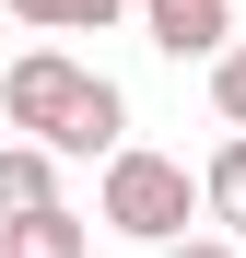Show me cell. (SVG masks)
I'll use <instances>...</instances> for the list:
<instances>
[{"label": "cell", "instance_id": "obj_1", "mask_svg": "<svg viewBox=\"0 0 246 258\" xmlns=\"http://www.w3.org/2000/svg\"><path fill=\"white\" fill-rule=\"evenodd\" d=\"M0 117L24 129L35 153H129L117 129H129V94H117L106 71H82V59H59V47H24L12 59V82H0Z\"/></svg>", "mask_w": 246, "mask_h": 258}, {"label": "cell", "instance_id": "obj_2", "mask_svg": "<svg viewBox=\"0 0 246 258\" xmlns=\"http://www.w3.org/2000/svg\"><path fill=\"white\" fill-rule=\"evenodd\" d=\"M94 211H106L117 235H141V246H176L188 211H199V176H188L176 153H141V141H129V153L106 164V200H94Z\"/></svg>", "mask_w": 246, "mask_h": 258}, {"label": "cell", "instance_id": "obj_3", "mask_svg": "<svg viewBox=\"0 0 246 258\" xmlns=\"http://www.w3.org/2000/svg\"><path fill=\"white\" fill-rule=\"evenodd\" d=\"M129 12L152 24L164 59H223L234 47V0H129Z\"/></svg>", "mask_w": 246, "mask_h": 258}, {"label": "cell", "instance_id": "obj_4", "mask_svg": "<svg viewBox=\"0 0 246 258\" xmlns=\"http://www.w3.org/2000/svg\"><path fill=\"white\" fill-rule=\"evenodd\" d=\"M35 211H59V153L0 141V235H12V223H35Z\"/></svg>", "mask_w": 246, "mask_h": 258}, {"label": "cell", "instance_id": "obj_5", "mask_svg": "<svg viewBox=\"0 0 246 258\" xmlns=\"http://www.w3.org/2000/svg\"><path fill=\"white\" fill-rule=\"evenodd\" d=\"M199 211H211V223H223V246L246 235V129H234V141H223L211 164H199Z\"/></svg>", "mask_w": 246, "mask_h": 258}, {"label": "cell", "instance_id": "obj_6", "mask_svg": "<svg viewBox=\"0 0 246 258\" xmlns=\"http://www.w3.org/2000/svg\"><path fill=\"white\" fill-rule=\"evenodd\" d=\"M0 258H94V235H82V211L59 200V211H35V223L0 235Z\"/></svg>", "mask_w": 246, "mask_h": 258}, {"label": "cell", "instance_id": "obj_7", "mask_svg": "<svg viewBox=\"0 0 246 258\" xmlns=\"http://www.w3.org/2000/svg\"><path fill=\"white\" fill-rule=\"evenodd\" d=\"M12 12L35 24V35H94V24H117L129 0H12Z\"/></svg>", "mask_w": 246, "mask_h": 258}, {"label": "cell", "instance_id": "obj_8", "mask_svg": "<svg viewBox=\"0 0 246 258\" xmlns=\"http://www.w3.org/2000/svg\"><path fill=\"white\" fill-rule=\"evenodd\" d=\"M211 106H223V129H246V35L211 59Z\"/></svg>", "mask_w": 246, "mask_h": 258}, {"label": "cell", "instance_id": "obj_9", "mask_svg": "<svg viewBox=\"0 0 246 258\" xmlns=\"http://www.w3.org/2000/svg\"><path fill=\"white\" fill-rule=\"evenodd\" d=\"M164 258H234L223 235H176V246H164Z\"/></svg>", "mask_w": 246, "mask_h": 258}]
</instances>
